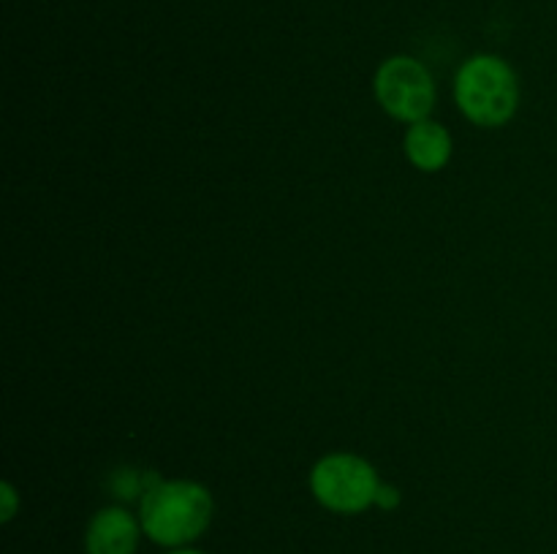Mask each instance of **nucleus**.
Here are the masks:
<instances>
[{
	"label": "nucleus",
	"mask_w": 557,
	"mask_h": 554,
	"mask_svg": "<svg viewBox=\"0 0 557 554\" xmlns=\"http://www.w3.org/2000/svg\"><path fill=\"white\" fill-rule=\"evenodd\" d=\"M215 514L210 489L199 481L174 478L158 481L139 500V521L145 536L158 546L180 549L205 536Z\"/></svg>",
	"instance_id": "f257e3e1"
},
{
	"label": "nucleus",
	"mask_w": 557,
	"mask_h": 554,
	"mask_svg": "<svg viewBox=\"0 0 557 554\" xmlns=\"http://www.w3.org/2000/svg\"><path fill=\"white\" fill-rule=\"evenodd\" d=\"M460 112L482 128H500L520 109V76L498 54H473L455 76Z\"/></svg>",
	"instance_id": "f03ea898"
},
{
	"label": "nucleus",
	"mask_w": 557,
	"mask_h": 554,
	"mask_svg": "<svg viewBox=\"0 0 557 554\" xmlns=\"http://www.w3.org/2000/svg\"><path fill=\"white\" fill-rule=\"evenodd\" d=\"M310 489L315 500L335 514H362L375 505L381 478L364 456L341 451L315 462L310 470Z\"/></svg>",
	"instance_id": "7ed1b4c3"
},
{
	"label": "nucleus",
	"mask_w": 557,
	"mask_h": 554,
	"mask_svg": "<svg viewBox=\"0 0 557 554\" xmlns=\"http://www.w3.org/2000/svg\"><path fill=\"white\" fill-rule=\"evenodd\" d=\"M373 87L381 109L408 125L428 119L435 106V96H438L428 65L411 54L386 58L375 71Z\"/></svg>",
	"instance_id": "20e7f679"
},
{
	"label": "nucleus",
	"mask_w": 557,
	"mask_h": 554,
	"mask_svg": "<svg viewBox=\"0 0 557 554\" xmlns=\"http://www.w3.org/2000/svg\"><path fill=\"white\" fill-rule=\"evenodd\" d=\"M141 521L123 505H107L90 519L85 532L87 554H136Z\"/></svg>",
	"instance_id": "39448f33"
},
{
	"label": "nucleus",
	"mask_w": 557,
	"mask_h": 554,
	"mask_svg": "<svg viewBox=\"0 0 557 554\" xmlns=\"http://www.w3.org/2000/svg\"><path fill=\"white\" fill-rule=\"evenodd\" d=\"M403 147H406L408 161L422 168V172H441L451 161V152H455L449 130L430 117L408 125Z\"/></svg>",
	"instance_id": "423d86ee"
},
{
	"label": "nucleus",
	"mask_w": 557,
	"mask_h": 554,
	"mask_svg": "<svg viewBox=\"0 0 557 554\" xmlns=\"http://www.w3.org/2000/svg\"><path fill=\"white\" fill-rule=\"evenodd\" d=\"M161 481V478L156 476V473H139V470H131V467H123V470H117L112 476V481H109V487H112L114 498L120 500H134V498H145V492L150 487H156V483Z\"/></svg>",
	"instance_id": "0eeeda50"
},
{
	"label": "nucleus",
	"mask_w": 557,
	"mask_h": 554,
	"mask_svg": "<svg viewBox=\"0 0 557 554\" xmlns=\"http://www.w3.org/2000/svg\"><path fill=\"white\" fill-rule=\"evenodd\" d=\"M0 500H3V511H0V519L11 521L14 519L16 508H20V498H16V489L11 483H3L0 487Z\"/></svg>",
	"instance_id": "6e6552de"
},
{
	"label": "nucleus",
	"mask_w": 557,
	"mask_h": 554,
	"mask_svg": "<svg viewBox=\"0 0 557 554\" xmlns=\"http://www.w3.org/2000/svg\"><path fill=\"white\" fill-rule=\"evenodd\" d=\"M375 505H381V508H397L400 505V489L397 487H389V483H381L379 494H375Z\"/></svg>",
	"instance_id": "1a4fd4ad"
},
{
	"label": "nucleus",
	"mask_w": 557,
	"mask_h": 554,
	"mask_svg": "<svg viewBox=\"0 0 557 554\" xmlns=\"http://www.w3.org/2000/svg\"><path fill=\"white\" fill-rule=\"evenodd\" d=\"M169 554H205V552H199V549H188V546H180V549H172V552Z\"/></svg>",
	"instance_id": "9d476101"
}]
</instances>
